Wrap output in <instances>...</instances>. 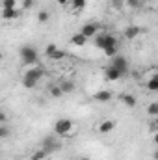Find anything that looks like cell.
I'll use <instances>...</instances> for the list:
<instances>
[{
    "instance_id": "1",
    "label": "cell",
    "mask_w": 158,
    "mask_h": 160,
    "mask_svg": "<svg viewBox=\"0 0 158 160\" xmlns=\"http://www.w3.org/2000/svg\"><path fill=\"white\" fill-rule=\"evenodd\" d=\"M71 128H73V121L67 119V118L58 119L54 123V132H56L58 136H67V134L71 132Z\"/></svg>"
},
{
    "instance_id": "2",
    "label": "cell",
    "mask_w": 158,
    "mask_h": 160,
    "mask_svg": "<svg viewBox=\"0 0 158 160\" xmlns=\"http://www.w3.org/2000/svg\"><path fill=\"white\" fill-rule=\"evenodd\" d=\"M21 58L24 62V65H34L37 62V50L32 48V47H22L21 50Z\"/></svg>"
},
{
    "instance_id": "3",
    "label": "cell",
    "mask_w": 158,
    "mask_h": 160,
    "mask_svg": "<svg viewBox=\"0 0 158 160\" xmlns=\"http://www.w3.org/2000/svg\"><path fill=\"white\" fill-rule=\"evenodd\" d=\"M95 45L99 48H106V47H112V45H117L116 38L110 36V34H97L95 36Z\"/></svg>"
},
{
    "instance_id": "4",
    "label": "cell",
    "mask_w": 158,
    "mask_h": 160,
    "mask_svg": "<svg viewBox=\"0 0 158 160\" xmlns=\"http://www.w3.org/2000/svg\"><path fill=\"white\" fill-rule=\"evenodd\" d=\"M110 67L117 69L119 73H121V77L128 73V62H126V58H123V56H114V60H112V65H110Z\"/></svg>"
},
{
    "instance_id": "5",
    "label": "cell",
    "mask_w": 158,
    "mask_h": 160,
    "mask_svg": "<svg viewBox=\"0 0 158 160\" xmlns=\"http://www.w3.org/2000/svg\"><path fill=\"white\" fill-rule=\"evenodd\" d=\"M45 52H47V56L52 58V60H62V58H65V50H60L56 45H48Z\"/></svg>"
},
{
    "instance_id": "6",
    "label": "cell",
    "mask_w": 158,
    "mask_h": 160,
    "mask_svg": "<svg viewBox=\"0 0 158 160\" xmlns=\"http://www.w3.org/2000/svg\"><path fill=\"white\" fill-rule=\"evenodd\" d=\"M41 77H43V67H39V65H34L32 69H28L24 73V78H30V80H34V82H37Z\"/></svg>"
},
{
    "instance_id": "7",
    "label": "cell",
    "mask_w": 158,
    "mask_h": 160,
    "mask_svg": "<svg viewBox=\"0 0 158 160\" xmlns=\"http://www.w3.org/2000/svg\"><path fill=\"white\" fill-rule=\"evenodd\" d=\"M97 32H99V24L97 22H89V24H86L84 28H82V36L87 39V38H93V36H97Z\"/></svg>"
},
{
    "instance_id": "8",
    "label": "cell",
    "mask_w": 158,
    "mask_h": 160,
    "mask_svg": "<svg viewBox=\"0 0 158 160\" xmlns=\"http://www.w3.org/2000/svg\"><path fill=\"white\" fill-rule=\"evenodd\" d=\"M114 128H116V121H112V119H106L99 125V132H101V134H108V132H112Z\"/></svg>"
},
{
    "instance_id": "9",
    "label": "cell",
    "mask_w": 158,
    "mask_h": 160,
    "mask_svg": "<svg viewBox=\"0 0 158 160\" xmlns=\"http://www.w3.org/2000/svg\"><path fill=\"white\" fill-rule=\"evenodd\" d=\"M110 99H112V93L108 89H101L95 93V101H99V102H108Z\"/></svg>"
},
{
    "instance_id": "10",
    "label": "cell",
    "mask_w": 158,
    "mask_h": 160,
    "mask_svg": "<svg viewBox=\"0 0 158 160\" xmlns=\"http://www.w3.org/2000/svg\"><path fill=\"white\" fill-rule=\"evenodd\" d=\"M121 78V73H119L117 69H114V67H108L106 69V80H110V82H114V80Z\"/></svg>"
},
{
    "instance_id": "11",
    "label": "cell",
    "mask_w": 158,
    "mask_h": 160,
    "mask_svg": "<svg viewBox=\"0 0 158 160\" xmlns=\"http://www.w3.org/2000/svg\"><path fill=\"white\" fill-rule=\"evenodd\" d=\"M140 32H141V30H140L138 26H128V28L125 30V38H126V39H134Z\"/></svg>"
},
{
    "instance_id": "12",
    "label": "cell",
    "mask_w": 158,
    "mask_h": 160,
    "mask_svg": "<svg viewBox=\"0 0 158 160\" xmlns=\"http://www.w3.org/2000/svg\"><path fill=\"white\" fill-rule=\"evenodd\" d=\"M121 102L126 104L128 108H134V106H136V99H134V95H121Z\"/></svg>"
},
{
    "instance_id": "13",
    "label": "cell",
    "mask_w": 158,
    "mask_h": 160,
    "mask_svg": "<svg viewBox=\"0 0 158 160\" xmlns=\"http://www.w3.org/2000/svg\"><path fill=\"white\" fill-rule=\"evenodd\" d=\"M86 41H87V39H86L82 34H75V36L71 38V43H73L75 47H84V45H86Z\"/></svg>"
},
{
    "instance_id": "14",
    "label": "cell",
    "mask_w": 158,
    "mask_h": 160,
    "mask_svg": "<svg viewBox=\"0 0 158 160\" xmlns=\"http://www.w3.org/2000/svg\"><path fill=\"white\" fill-rule=\"evenodd\" d=\"M19 13H17V9H2V17L6 19V21H11V19H15Z\"/></svg>"
},
{
    "instance_id": "15",
    "label": "cell",
    "mask_w": 158,
    "mask_h": 160,
    "mask_svg": "<svg viewBox=\"0 0 158 160\" xmlns=\"http://www.w3.org/2000/svg\"><path fill=\"white\" fill-rule=\"evenodd\" d=\"M147 88H149L151 91H158V77L156 75H153L151 78L147 80Z\"/></svg>"
},
{
    "instance_id": "16",
    "label": "cell",
    "mask_w": 158,
    "mask_h": 160,
    "mask_svg": "<svg viewBox=\"0 0 158 160\" xmlns=\"http://www.w3.org/2000/svg\"><path fill=\"white\" fill-rule=\"evenodd\" d=\"M104 50V54L108 56V58H114L116 54H117V45H112V47H106V48H102Z\"/></svg>"
},
{
    "instance_id": "17",
    "label": "cell",
    "mask_w": 158,
    "mask_h": 160,
    "mask_svg": "<svg viewBox=\"0 0 158 160\" xmlns=\"http://www.w3.org/2000/svg\"><path fill=\"white\" fill-rule=\"evenodd\" d=\"M71 4H73V8L80 11V9H84L86 8V4H87V0H71Z\"/></svg>"
},
{
    "instance_id": "18",
    "label": "cell",
    "mask_w": 158,
    "mask_h": 160,
    "mask_svg": "<svg viewBox=\"0 0 158 160\" xmlns=\"http://www.w3.org/2000/svg\"><path fill=\"white\" fill-rule=\"evenodd\" d=\"M15 6H17L15 0H2V8L4 9H15Z\"/></svg>"
},
{
    "instance_id": "19",
    "label": "cell",
    "mask_w": 158,
    "mask_h": 160,
    "mask_svg": "<svg viewBox=\"0 0 158 160\" xmlns=\"http://www.w3.org/2000/svg\"><path fill=\"white\" fill-rule=\"evenodd\" d=\"M45 157H47V151H45V149H41V151H36V153H34L32 160H43Z\"/></svg>"
},
{
    "instance_id": "20",
    "label": "cell",
    "mask_w": 158,
    "mask_h": 160,
    "mask_svg": "<svg viewBox=\"0 0 158 160\" xmlns=\"http://www.w3.org/2000/svg\"><path fill=\"white\" fill-rule=\"evenodd\" d=\"M22 84H24V88H26V89H32V88H36V84H37V82H34V80H30V78H24V80H22Z\"/></svg>"
},
{
    "instance_id": "21",
    "label": "cell",
    "mask_w": 158,
    "mask_h": 160,
    "mask_svg": "<svg viewBox=\"0 0 158 160\" xmlns=\"http://www.w3.org/2000/svg\"><path fill=\"white\" fill-rule=\"evenodd\" d=\"M73 89H75V86H73L71 82H63V84H62V91L67 93V91H73Z\"/></svg>"
},
{
    "instance_id": "22",
    "label": "cell",
    "mask_w": 158,
    "mask_h": 160,
    "mask_svg": "<svg viewBox=\"0 0 158 160\" xmlns=\"http://www.w3.org/2000/svg\"><path fill=\"white\" fill-rule=\"evenodd\" d=\"M50 93H52L54 97H62V93H63V91H62V88H58V86H52V88H50Z\"/></svg>"
},
{
    "instance_id": "23",
    "label": "cell",
    "mask_w": 158,
    "mask_h": 160,
    "mask_svg": "<svg viewBox=\"0 0 158 160\" xmlns=\"http://www.w3.org/2000/svg\"><path fill=\"white\" fill-rule=\"evenodd\" d=\"M37 21H39V22H47V21H48V13H47V11H39V13H37Z\"/></svg>"
},
{
    "instance_id": "24",
    "label": "cell",
    "mask_w": 158,
    "mask_h": 160,
    "mask_svg": "<svg viewBox=\"0 0 158 160\" xmlns=\"http://www.w3.org/2000/svg\"><path fill=\"white\" fill-rule=\"evenodd\" d=\"M6 136H9V128H7L6 125H0V140L6 138Z\"/></svg>"
},
{
    "instance_id": "25",
    "label": "cell",
    "mask_w": 158,
    "mask_h": 160,
    "mask_svg": "<svg viewBox=\"0 0 158 160\" xmlns=\"http://www.w3.org/2000/svg\"><path fill=\"white\" fill-rule=\"evenodd\" d=\"M149 114H151V116H158V104L156 102L149 104Z\"/></svg>"
},
{
    "instance_id": "26",
    "label": "cell",
    "mask_w": 158,
    "mask_h": 160,
    "mask_svg": "<svg viewBox=\"0 0 158 160\" xmlns=\"http://www.w3.org/2000/svg\"><path fill=\"white\" fill-rule=\"evenodd\" d=\"M123 4H125V0H112V8L114 9H121Z\"/></svg>"
},
{
    "instance_id": "27",
    "label": "cell",
    "mask_w": 158,
    "mask_h": 160,
    "mask_svg": "<svg viewBox=\"0 0 158 160\" xmlns=\"http://www.w3.org/2000/svg\"><path fill=\"white\" fill-rule=\"evenodd\" d=\"M125 2H126L128 8H138L140 6V0H125Z\"/></svg>"
},
{
    "instance_id": "28",
    "label": "cell",
    "mask_w": 158,
    "mask_h": 160,
    "mask_svg": "<svg viewBox=\"0 0 158 160\" xmlns=\"http://www.w3.org/2000/svg\"><path fill=\"white\" fill-rule=\"evenodd\" d=\"M32 6H34V0H22V8L24 9H30Z\"/></svg>"
},
{
    "instance_id": "29",
    "label": "cell",
    "mask_w": 158,
    "mask_h": 160,
    "mask_svg": "<svg viewBox=\"0 0 158 160\" xmlns=\"http://www.w3.org/2000/svg\"><path fill=\"white\" fill-rule=\"evenodd\" d=\"M4 123H6V116L0 112V125H4Z\"/></svg>"
},
{
    "instance_id": "30",
    "label": "cell",
    "mask_w": 158,
    "mask_h": 160,
    "mask_svg": "<svg viewBox=\"0 0 158 160\" xmlns=\"http://www.w3.org/2000/svg\"><path fill=\"white\" fill-rule=\"evenodd\" d=\"M69 2H71V0H58L60 6H65V4H69Z\"/></svg>"
},
{
    "instance_id": "31",
    "label": "cell",
    "mask_w": 158,
    "mask_h": 160,
    "mask_svg": "<svg viewBox=\"0 0 158 160\" xmlns=\"http://www.w3.org/2000/svg\"><path fill=\"white\" fill-rule=\"evenodd\" d=\"M80 160H89V158H80Z\"/></svg>"
},
{
    "instance_id": "32",
    "label": "cell",
    "mask_w": 158,
    "mask_h": 160,
    "mask_svg": "<svg viewBox=\"0 0 158 160\" xmlns=\"http://www.w3.org/2000/svg\"><path fill=\"white\" fill-rule=\"evenodd\" d=\"M0 60H2V52H0Z\"/></svg>"
}]
</instances>
